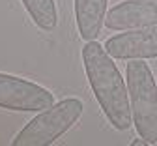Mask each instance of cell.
<instances>
[{
	"label": "cell",
	"mask_w": 157,
	"mask_h": 146,
	"mask_svg": "<svg viewBox=\"0 0 157 146\" xmlns=\"http://www.w3.org/2000/svg\"><path fill=\"white\" fill-rule=\"evenodd\" d=\"M82 64L90 88L109 124L118 131H127L133 126L127 82H124L120 69L116 68L105 45L97 43L95 39L86 41L82 47Z\"/></svg>",
	"instance_id": "1"
},
{
	"label": "cell",
	"mask_w": 157,
	"mask_h": 146,
	"mask_svg": "<svg viewBox=\"0 0 157 146\" xmlns=\"http://www.w3.org/2000/svg\"><path fill=\"white\" fill-rule=\"evenodd\" d=\"M125 82L133 112V126L150 144L157 142V86L153 73L144 60H129L125 66Z\"/></svg>",
	"instance_id": "2"
},
{
	"label": "cell",
	"mask_w": 157,
	"mask_h": 146,
	"mask_svg": "<svg viewBox=\"0 0 157 146\" xmlns=\"http://www.w3.org/2000/svg\"><path fill=\"white\" fill-rule=\"evenodd\" d=\"M84 105L77 97H66L32 118L13 139V146H49L67 133L82 116Z\"/></svg>",
	"instance_id": "3"
},
{
	"label": "cell",
	"mask_w": 157,
	"mask_h": 146,
	"mask_svg": "<svg viewBox=\"0 0 157 146\" xmlns=\"http://www.w3.org/2000/svg\"><path fill=\"white\" fill-rule=\"evenodd\" d=\"M54 105V96L41 85L32 81L0 73V109L41 112Z\"/></svg>",
	"instance_id": "4"
},
{
	"label": "cell",
	"mask_w": 157,
	"mask_h": 146,
	"mask_svg": "<svg viewBox=\"0 0 157 146\" xmlns=\"http://www.w3.org/2000/svg\"><path fill=\"white\" fill-rule=\"evenodd\" d=\"M105 49L118 60H146L157 58V25L146 28L124 30L105 41Z\"/></svg>",
	"instance_id": "5"
},
{
	"label": "cell",
	"mask_w": 157,
	"mask_h": 146,
	"mask_svg": "<svg viewBox=\"0 0 157 146\" xmlns=\"http://www.w3.org/2000/svg\"><path fill=\"white\" fill-rule=\"evenodd\" d=\"M105 25L110 30H135L157 25V0H125L109 10Z\"/></svg>",
	"instance_id": "6"
},
{
	"label": "cell",
	"mask_w": 157,
	"mask_h": 146,
	"mask_svg": "<svg viewBox=\"0 0 157 146\" xmlns=\"http://www.w3.org/2000/svg\"><path fill=\"white\" fill-rule=\"evenodd\" d=\"M73 4L78 36L84 41L97 39L107 19L109 0H75Z\"/></svg>",
	"instance_id": "7"
},
{
	"label": "cell",
	"mask_w": 157,
	"mask_h": 146,
	"mask_svg": "<svg viewBox=\"0 0 157 146\" xmlns=\"http://www.w3.org/2000/svg\"><path fill=\"white\" fill-rule=\"evenodd\" d=\"M37 28L51 32L58 25V10L54 0H21Z\"/></svg>",
	"instance_id": "8"
},
{
	"label": "cell",
	"mask_w": 157,
	"mask_h": 146,
	"mask_svg": "<svg viewBox=\"0 0 157 146\" xmlns=\"http://www.w3.org/2000/svg\"><path fill=\"white\" fill-rule=\"evenodd\" d=\"M131 146H150V142H148V140H144L142 137H139V139H135V140L131 142Z\"/></svg>",
	"instance_id": "9"
}]
</instances>
